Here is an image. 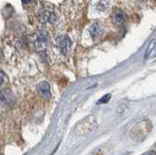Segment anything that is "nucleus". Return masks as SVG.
Wrapping results in <instances>:
<instances>
[{
  "label": "nucleus",
  "mask_w": 156,
  "mask_h": 155,
  "mask_svg": "<svg viewBox=\"0 0 156 155\" xmlns=\"http://www.w3.org/2000/svg\"><path fill=\"white\" fill-rule=\"evenodd\" d=\"M98 128V120L94 115H88L76 125L74 132L77 136H86Z\"/></svg>",
  "instance_id": "1"
},
{
  "label": "nucleus",
  "mask_w": 156,
  "mask_h": 155,
  "mask_svg": "<svg viewBox=\"0 0 156 155\" xmlns=\"http://www.w3.org/2000/svg\"><path fill=\"white\" fill-rule=\"evenodd\" d=\"M151 123L148 121H144L140 122L136 126H134L133 129L131 130V137L134 139L141 140L147 136L151 131Z\"/></svg>",
  "instance_id": "2"
},
{
  "label": "nucleus",
  "mask_w": 156,
  "mask_h": 155,
  "mask_svg": "<svg viewBox=\"0 0 156 155\" xmlns=\"http://www.w3.org/2000/svg\"><path fill=\"white\" fill-rule=\"evenodd\" d=\"M58 47L62 54H67L71 48V41L67 36H61L58 39Z\"/></svg>",
  "instance_id": "3"
},
{
  "label": "nucleus",
  "mask_w": 156,
  "mask_h": 155,
  "mask_svg": "<svg viewBox=\"0 0 156 155\" xmlns=\"http://www.w3.org/2000/svg\"><path fill=\"white\" fill-rule=\"evenodd\" d=\"M0 100L4 104H10L14 101V95L10 90L5 89L0 93Z\"/></svg>",
  "instance_id": "4"
},
{
  "label": "nucleus",
  "mask_w": 156,
  "mask_h": 155,
  "mask_svg": "<svg viewBox=\"0 0 156 155\" xmlns=\"http://www.w3.org/2000/svg\"><path fill=\"white\" fill-rule=\"evenodd\" d=\"M37 91L39 94L45 97V98L50 97V85L46 81H42L37 85Z\"/></svg>",
  "instance_id": "5"
},
{
  "label": "nucleus",
  "mask_w": 156,
  "mask_h": 155,
  "mask_svg": "<svg viewBox=\"0 0 156 155\" xmlns=\"http://www.w3.org/2000/svg\"><path fill=\"white\" fill-rule=\"evenodd\" d=\"M56 15L54 13L50 11H45L42 13V15L40 17V20L43 23H55L56 21Z\"/></svg>",
  "instance_id": "6"
},
{
  "label": "nucleus",
  "mask_w": 156,
  "mask_h": 155,
  "mask_svg": "<svg viewBox=\"0 0 156 155\" xmlns=\"http://www.w3.org/2000/svg\"><path fill=\"white\" fill-rule=\"evenodd\" d=\"M112 20H113V23H116V25H122L125 22V16L123 12L121 10H116L113 13V16H112Z\"/></svg>",
  "instance_id": "7"
},
{
  "label": "nucleus",
  "mask_w": 156,
  "mask_h": 155,
  "mask_svg": "<svg viewBox=\"0 0 156 155\" xmlns=\"http://www.w3.org/2000/svg\"><path fill=\"white\" fill-rule=\"evenodd\" d=\"M102 33V30L100 27L99 25H94L91 28H90V34L93 38H97L100 35H101Z\"/></svg>",
  "instance_id": "8"
},
{
  "label": "nucleus",
  "mask_w": 156,
  "mask_h": 155,
  "mask_svg": "<svg viewBox=\"0 0 156 155\" xmlns=\"http://www.w3.org/2000/svg\"><path fill=\"white\" fill-rule=\"evenodd\" d=\"M111 99V94H106L105 95L104 97H101V98L98 100V104H106L108 103V100Z\"/></svg>",
  "instance_id": "9"
},
{
  "label": "nucleus",
  "mask_w": 156,
  "mask_h": 155,
  "mask_svg": "<svg viewBox=\"0 0 156 155\" xmlns=\"http://www.w3.org/2000/svg\"><path fill=\"white\" fill-rule=\"evenodd\" d=\"M154 45H155V41H152L149 44V46H148V48H147V50L145 51V55H144V59H147L148 58V56L150 55L149 53H151V51L153 50V48H154Z\"/></svg>",
  "instance_id": "10"
},
{
  "label": "nucleus",
  "mask_w": 156,
  "mask_h": 155,
  "mask_svg": "<svg viewBox=\"0 0 156 155\" xmlns=\"http://www.w3.org/2000/svg\"><path fill=\"white\" fill-rule=\"evenodd\" d=\"M3 80H4V73H3L1 70H0V85L2 84Z\"/></svg>",
  "instance_id": "11"
},
{
  "label": "nucleus",
  "mask_w": 156,
  "mask_h": 155,
  "mask_svg": "<svg viewBox=\"0 0 156 155\" xmlns=\"http://www.w3.org/2000/svg\"><path fill=\"white\" fill-rule=\"evenodd\" d=\"M143 155H156V152L155 151H148V152H145Z\"/></svg>",
  "instance_id": "12"
}]
</instances>
